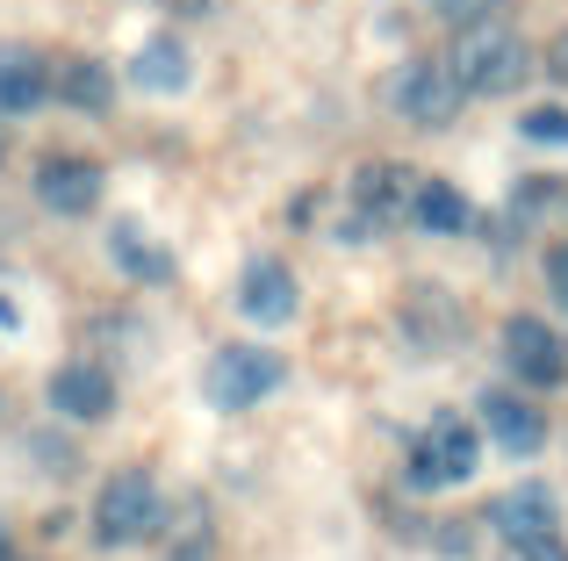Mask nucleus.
<instances>
[{
	"label": "nucleus",
	"instance_id": "nucleus-1",
	"mask_svg": "<svg viewBox=\"0 0 568 561\" xmlns=\"http://www.w3.org/2000/svg\"><path fill=\"white\" fill-rule=\"evenodd\" d=\"M446 65H454V80L468 86V94L504 101V94H518V86H526V72H532V43L518 37V29H497V22L483 14V22H468V29L454 37Z\"/></svg>",
	"mask_w": 568,
	"mask_h": 561
},
{
	"label": "nucleus",
	"instance_id": "nucleus-2",
	"mask_svg": "<svg viewBox=\"0 0 568 561\" xmlns=\"http://www.w3.org/2000/svg\"><path fill=\"white\" fill-rule=\"evenodd\" d=\"M475 468H483V432H475L460 410H439V418L417 432L410 461H403V482H410V490H454Z\"/></svg>",
	"mask_w": 568,
	"mask_h": 561
},
{
	"label": "nucleus",
	"instance_id": "nucleus-3",
	"mask_svg": "<svg viewBox=\"0 0 568 561\" xmlns=\"http://www.w3.org/2000/svg\"><path fill=\"white\" fill-rule=\"evenodd\" d=\"M382 101H388V115H403L410 130H446L460 115V101H468V86L454 80L446 58H410V65H396L382 80Z\"/></svg>",
	"mask_w": 568,
	"mask_h": 561
},
{
	"label": "nucleus",
	"instance_id": "nucleus-4",
	"mask_svg": "<svg viewBox=\"0 0 568 561\" xmlns=\"http://www.w3.org/2000/svg\"><path fill=\"white\" fill-rule=\"evenodd\" d=\"M159 511H166V497H159L152 468H115L94 497V540L101 548H138V540L159 533Z\"/></svg>",
	"mask_w": 568,
	"mask_h": 561
},
{
	"label": "nucleus",
	"instance_id": "nucleus-5",
	"mask_svg": "<svg viewBox=\"0 0 568 561\" xmlns=\"http://www.w3.org/2000/svg\"><path fill=\"white\" fill-rule=\"evenodd\" d=\"M281 381H288V360H281L274 346H223V353H209V367H202L209 410H252V404H266Z\"/></svg>",
	"mask_w": 568,
	"mask_h": 561
},
{
	"label": "nucleus",
	"instance_id": "nucleus-6",
	"mask_svg": "<svg viewBox=\"0 0 568 561\" xmlns=\"http://www.w3.org/2000/svg\"><path fill=\"white\" fill-rule=\"evenodd\" d=\"M504 367H511L526 389H561L568 338H555L540 317H511V324H504Z\"/></svg>",
	"mask_w": 568,
	"mask_h": 561
},
{
	"label": "nucleus",
	"instance_id": "nucleus-7",
	"mask_svg": "<svg viewBox=\"0 0 568 561\" xmlns=\"http://www.w3.org/2000/svg\"><path fill=\"white\" fill-rule=\"evenodd\" d=\"M396 332L410 338L417 353H446L460 338V303L439 288V280H417V288L396 303Z\"/></svg>",
	"mask_w": 568,
	"mask_h": 561
},
{
	"label": "nucleus",
	"instance_id": "nucleus-8",
	"mask_svg": "<svg viewBox=\"0 0 568 561\" xmlns=\"http://www.w3.org/2000/svg\"><path fill=\"white\" fill-rule=\"evenodd\" d=\"M37 202L51 216H94L101 210V166L94 159H72V152H51L37 166Z\"/></svg>",
	"mask_w": 568,
	"mask_h": 561
},
{
	"label": "nucleus",
	"instance_id": "nucleus-9",
	"mask_svg": "<svg viewBox=\"0 0 568 561\" xmlns=\"http://www.w3.org/2000/svg\"><path fill=\"white\" fill-rule=\"evenodd\" d=\"M51 410H58V418H72V425L115 418V375L101 360H65L51 375Z\"/></svg>",
	"mask_w": 568,
	"mask_h": 561
},
{
	"label": "nucleus",
	"instance_id": "nucleus-10",
	"mask_svg": "<svg viewBox=\"0 0 568 561\" xmlns=\"http://www.w3.org/2000/svg\"><path fill=\"white\" fill-rule=\"evenodd\" d=\"M237 309H245L252 324H266V332H281V324L303 309V288H295V274L281 267V259H245V274H237Z\"/></svg>",
	"mask_w": 568,
	"mask_h": 561
},
{
	"label": "nucleus",
	"instance_id": "nucleus-11",
	"mask_svg": "<svg viewBox=\"0 0 568 561\" xmlns=\"http://www.w3.org/2000/svg\"><path fill=\"white\" fill-rule=\"evenodd\" d=\"M483 432L497 439V453H518V461L547 447L540 404H532V396H511V389H489V396H483Z\"/></svg>",
	"mask_w": 568,
	"mask_h": 561
},
{
	"label": "nucleus",
	"instance_id": "nucleus-12",
	"mask_svg": "<svg viewBox=\"0 0 568 561\" xmlns=\"http://www.w3.org/2000/svg\"><path fill=\"white\" fill-rule=\"evenodd\" d=\"M159 554L166 561H209L216 554V511L202 504V497H173L166 511H159Z\"/></svg>",
	"mask_w": 568,
	"mask_h": 561
},
{
	"label": "nucleus",
	"instance_id": "nucleus-13",
	"mask_svg": "<svg viewBox=\"0 0 568 561\" xmlns=\"http://www.w3.org/2000/svg\"><path fill=\"white\" fill-rule=\"evenodd\" d=\"M51 101V65L37 43H0V115H37Z\"/></svg>",
	"mask_w": 568,
	"mask_h": 561
},
{
	"label": "nucleus",
	"instance_id": "nucleus-14",
	"mask_svg": "<svg viewBox=\"0 0 568 561\" xmlns=\"http://www.w3.org/2000/svg\"><path fill=\"white\" fill-rule=\"evenodd\" d=\"M109 259L130 280H144V288H166V280H173V253L138 224V216H115V224H109Z\"/></svg>",
	"mask_w": 568,
	"mask_h": 561
},
{
	"label": "nucleus",
	"instance_id": "nucleus-15",
	"mask_svg": "<svg viewBox=\"0 0 568 561\" xmlns=\"http://www.w3.org/2000/svg\"><path fill=\"white\" fill-rule=\"evenodd\" d=\"M555 526H561V511H555V490H547V482H526V490L489 504V533H504L511 548L532 540V533H555Z\"/></svg>",
	"mask_w": 568,
	"mask_h": 561
},
{
	"label": "nucleus",
	"instance_id": "nucleus-16",
	"mask_svg": "<svg viewBox=\"0 0 568 561\" xmlns=\"http://www.w3.org/2000/svg\"><path fill=\"white\" fill-rule=\"evenodd\" d=\"M194 80V58L181 37H152L138 43V58H130V86H144V94H187Z\"/></svg>",
	"mask_w": 568,
	"mask_h": 561
},
{
	"label": "nucleus",
	"instance_id": "nucleus-17",
	"mask_svg": "<svg viewBox=\"0 0 568 561\" xmlns=\"http://www.w3.org/2000/svg\"><path fill=\"white\" fill-rule=\"evenodd\" d=\"M51 86H58V101L80 109V115H109L115 109V72L101 65V58H87V51H72L65 65L51 72Z\"/></svg>",
	"mask_w": 568,
	"mask_h": 561
},
{
	"label": "nucleus",
	"instance_id": "nucleus-18",
	"mask_svg": "<svg viewBox=\"0 0 568 561\" xmlns=\"http://www.w3.org/2000/svg\"><path fill=\"white\" fill-rule=\"evenodd\" d=\"M410 224L432 231V238H460V231H475V210L454 181H417L410 187Z\"/></svg>",
	"mask_w": 568,
	"mask_h": 561
},
{
	"label": "nucleus",
	"instance_id": "nucleus-19",
	"mask_svg": "<svg viewBox=\"0 0 568 561\" xmlns=\"http://www.w3.org/2000/svg\"><path fill=\"white\" fill-rule=\"evenodd\" d=\"M518 137H532V144H568V109H526V115H518Z\"/></svg>",
	"mask_w": 568,
	"mask_h": 561
},
{
	"label": "nucleus",
	"instance_id": "nucleus-20",
	"mask_svg": "<svg viewBox=\"0 0 568 561\" xmlns=\"http://www.w3.org/2000/svg\"><path fill=\"white\" fill-rule=\"evenodd\" d=\"M439 22H454V29H468V22H483V14H497V0H425Z\"/></svg>",
	"mask_w": 568,
	"mask_h": 561
},
{
	"label": "nucleus",
	"instance_id": "nucleus-21",
	"mask_svg": "<svg viewBox=\"0 0 568 561\" xmlns=\"http://www.w3.org/2000/svg\"><path fill=\"white\" fill-rule=\"evenodd\" d=\"M518 561H568V540H561V526H555V533H532V540H518Z\"/></svg>",
	"mask_w": 568,
	"mask_h": 561
},
{
	"label": "nucleus",
	"instance_id": "nucleus-22",
	"mask_svg": "<svg viewBox=\"0 0 568 561\" xmlns=\"http://www.w3.org/2000/svg\"><path fill=\"white\" fill-rule=\"evenodd\" d=\"M547 288H555V303H568V245L547 253Z\"/></svg>",
	"mask_w": 568,
	"mask_h": 561
},
{
	"label": "nucleus",
	"instance_id": "nucleus-23",
	"mask_svg": "<svg viewBox=\"0 0 568 561\" xmlns=\"http://www.w3.org/2000/svg\"><path fill=\"white\" fill-rule=\"evenodd\" d=\"M547 72H555V80L568 86V29H561V37H555V51H547Z\"/></svg>",
	"mask_w": 568,
	"mask_h": 561
},
{
	"label": "nucleus",
	"instance_id": "nucleus-24",
	"mask_svg": "<svg viewBox=\"0 0 568 561\" xmlns=\"http://www.w3.org/2000/svg\"><path fill=\"white\" fill-rule=\"evenodd\" d=\"M159 8H173V14H209L216 0H159Z\"/></svg>",
	"mask_w": 568,
	"mask_h": 561
},
{
	"label": "nucleus",
	"instance_id": "nucleus-25",
	"mask_svg": "<svg viewBox=\"0 0 568 561\" xmlns=\"http://www.w3.org/2000/svg\"><path fill=\"white\" fill-rule=\"evenodd\" d=\"M0 332H22V309H14L8 295H0Z\"/></svg>",
	"mask_w": 568,
	"mask_h": 561
},
{
	"label": "nucleus",
	"instance_id": "nucleus-26",
	"mask_svg": "<svg viewBox=\"0 0 568 561\" xmlns=\"http://www.w3.org/2000/svg\"><path fill=\"white\" fill-rule=\"evenodd\" d=\"M0 561H14V533H8V526H0Z\"/></svg>",
	"mask_w": 568,
	"mask_h": 561
}]
</instances>
